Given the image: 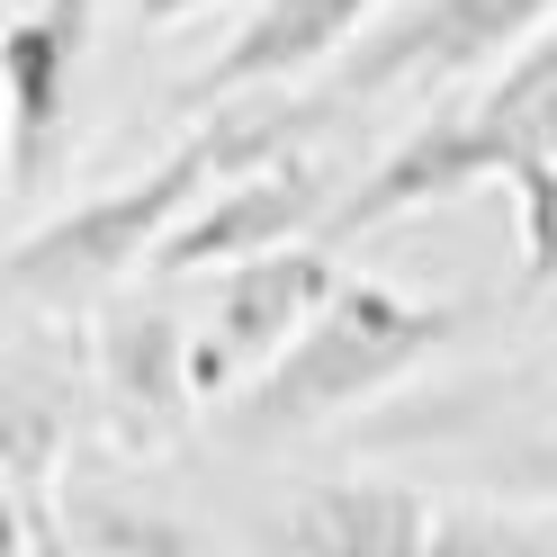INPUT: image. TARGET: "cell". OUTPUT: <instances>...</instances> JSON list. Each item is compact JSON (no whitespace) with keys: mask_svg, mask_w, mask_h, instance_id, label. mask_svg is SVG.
Instances as JSON below:
<instances>
[{"mask_svg":"<svg viewBox=\"0 0 557 557\" xmlns=\"http://www.w3.org/2000/svg\"><path fill=\"white\" fill-rule=\"evenodd\" d=\"M315 117H324L315 99H288V90H278L270 109H234L225 99V109L207 126H189L153 171L117 181L109 198L63 207V216H46V225H18V243H10V306H82L99 288H117L135 261H153V243L181 225L216 181H234V171H252L270 153H288Z\"/></svg>","mask_w":557,"mask_h":557,"instance_id":"obj_1","label":"cell"},{"mask_svg":"<svg viewBox=\"0 0 557 557\" xmlns=\"http://www.w3.org/2000/svg\"><path fill=\"white\" fill-rule=\"evenodd\" d=\"M449 333H459V306H423V297L387 288V278H342L315 315H306V333L270 369H252V387L225 405V432L243 449L297 441V432H315V423H333L351 405H377Z\"/></svg>","mask_w":557,"mask_h":557,"instance_id":"obj_2","label":"cell"},{"mask_svg":"<svg viewBox=\"0 0 557 557\" xmlns=\"http://www.w3.org/2000/svg\"><path fill=\"white\" fill-rule=\"evenodd\" d=\"M548 18H557V0H396L387 18H369L342 46L315 109L333 117V109H369V99H396V90L476 82L495 63H512Z\"/></svg>","mask_w":557,"mask_h":557,"instance_id":"obj_3","label":"cell"},{"mask_svg":"<svg viewBox=\"0 0 557 557\" xmlns=\"http://www.w3.org/2000/svg\"><path fill=\"white\" fill-rule=\"evenodd\" d=\"M99 37V0H27L0 27V90H10V198H46L73 153V90Z\"/></svg>","mask_w":557,"mask_h":557,"instance_id":"obj_4","label":"cell"},{"mask_svg":"<svg viewBox=\"0 0 557 557\" xmlns=\"http://www.w3.org/2000/svg\"><path fill=\"white\" fill-rule=\"evenodd\" d=\"M198 342L181 333L162 297H117L99 315V342H90V405L109 423L117 449L153 459V449L181 441L189 405H198V369H189Z\"/></svg>","mask_w":557,"mask_h":557,"instance_id":"obj_5","label":"cell"},{"mask_svg":"<svg viewBox=\"0 0 557 557\" xmlns=\"http://www.w3.org/2000/svg\"><path fill=\"white\" fill-rule=\"evenodd\" d=\"M333 288H342V270H333L324 243H306V234H297V243H270V252H252V261H225L207 342L189 351L198 396H225L243 369H270Z\"/></svg>","mask_w":557,"mask_h":557,"instance_id":"obj_6","label":"cell"},{"mask_svg":"<svg viewBox=\"0 0 557 557\" xmlns=\"http://www.w3.org/2000/svg\"><path fill=\"white\" fill-rule=\"evenodd\" d=\"M324 216H333V181H324V171L288 145V153H270V162H252V171H234V181L207 189L189 216L153 243V270H162V278L225 270V261L270 252V243L324 234Z\"/></svg>","mask_w":557,"mask_h":557,"instance_id":"obj_7","label":"cell"},{"mask_svg":"<svg viewBox=\"0 0 557 557\" xmlns=\"http://www.w3.org/2000/svg\"><path fill=\"white\" fill-rule=\"evenodd\" d=\"M63 449H73V369L46 360L37 342H18L10 369H0V476H10V531L0 548L10 557H63L73 531L46 512Z\"/></svg>","mask_w":557,"mask_h":557,"instance_id":"obj_8","label":"cell"},{"mask_svg":"<svg viewBox=\"0 0 557 557\" xmlns=\"http://www.w3.org/2000/svg\"><path fill=\"white\" fill-rule=\"evenodd\" d=\"M387 10L396 0H261V10L225 37V54L181 82V109H225V99H252V90H288L306 73H324V63Z\"/></svg>","mask_w":557,"mask_h":557,"instance_id":"obj_9","label":"cell"},{"mask_svg":"<svg viewBox=\"0 0 557 557\" xmlns=\"http://www.w3.org/2000/svg\"><path fill=\"white\" fill-rule=\"evenodd\" d=\"M270 548H306V557H413L441 548V504L387 476H342L315 485L297 512L270 521Z\"/></svg>","mask_w":557,"mask_h":557,"instance_id":"obj_10","label":"cell"},{"mask_svg":"<svg viewBox=\"0 0 557 557\" xmlns=\"http://www.w3.org/2000/svg\"><path fill=\"white\" fill-rule=\"evenodd\" d=\"M63 531H73V548L82 557H145V548H162V557H181V548H198V531H181V521H153V512H126V504H63Z\"/></svg>","mask_w":557,"mask_h":557,"instance_id":"obj_11","label":"cell"},{"mask_svg":"<svg viewBox=\"0 0 557 557\" xmlns=\"http://www.w3.org/2000/svg\"><path fill=\"white\" fill-rule=\"evenodd\" d=\"M512 198H521V297H540L557 288V153L512 171Z\"/></svg>","mask_w":557,"mask_h":557,"instance_id":"obj_12","label":"cell"},{"mask_svg":"<svg viewBox=\"0 0 557 557\" xmlns=\"http://www.w3.org/2000/svg\"><path fill=\"white\" fill-rule=\"evenodd\" d=\"M557 521H512V512H441V548H540Z\"/></svg>","mask_w":557,"mask_h":557,"instance_id":"obj_13","label":"cell"},{"mask_svg":"<svg viewBox=\"0 0 557 557\" xmlns=\"http://www.w3.org/2000/svg\"><path fill=\"white\" fill-rule=\"evenodd\" d=\"M512 485H521V495H540V504H557V423H548V432H540L531 449H521Z\"/></svg>","mask_w":557,"mask_h":557,"instance_id":"obj_14","label":"cell"},{"mask_svg":"<svg viewBox=\"0 0 557 557\" xmlns=\"http://www.w3.org/2000/svg\"><path fill=\"white\" fill-rule=\"evenodd\" d=\"M198 10H216V0H135V18H145V27H181Z\"/></svg>","mask_w":557,"mask_h":557,"instance_id":"obj_15","label":"cell"}]
</instances>
